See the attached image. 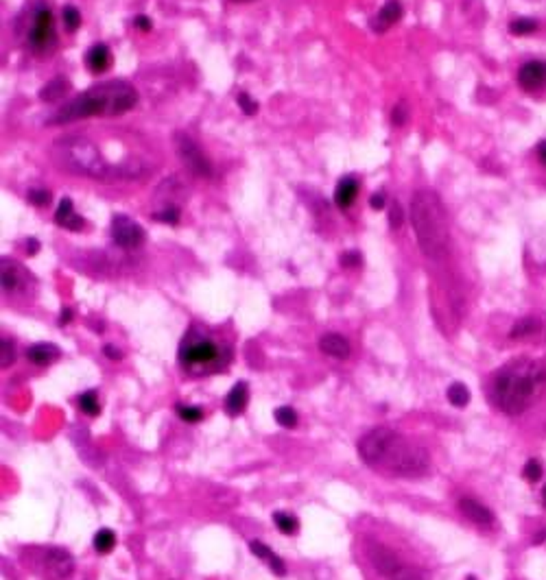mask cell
<instances>
[{"label": "cell", "mask_w": 546, "mask_h": 580, "mask_svg": "<svg viewBox=\"0 0 546 580\" xmlns=\"http://www.w3.org/2000/svg\"><path fill=\"white\" fill-rule=\"evenodd\" d=\"M365 465L393 475H422L428 469V454L389 428L370 430L359 441Z\"/></svg>", "instance_id": "6da1fadb"}, {"label": "cell", "mask_w": 546, "mask_h": 580, "mask_svg": "<svg viewBox=\"0 0 546 580\" xmlns=\"http://www.w3.org/2000/svg\"><path fill=\"white\" fill-rule=\"evenodd\" d=\"M138 92L132 83L127 81H105L92 85L72 100L48 116L46 125H68L74 120L94 118V116H120L136 107Z\"/></svg>", "instance_id": "7a4b0ae2"}, {"label": "cell", "mask_w": 546, "mask_h": 580, "mask_svg": "<svg viewBox=\"0 0 546 580\" xmlns=\"http://www.w3.org/2000/svg\"><path fill=\"white\" fill-rule=\"evenodd\" d=\"M546 367L540 360L518 358L505 365L492 384V397L507 415H520L533 406L544 393Z\"/></svg>", "instance_id": "3957f363"}, {"label": "cell", "mask_w": 546, "mask_h": 580, "mask_svg": "<svg viewBox=\"0 0 546 580\" xmlns=\"http://www.w3.org/2000/svg\"><path fill=\"white\" fill-rule=\"evenodd\" d=\"M411 225L422 253L439 260L448 249V218L437 192H415L411 199Z\"/></svg>", "instance_id": "277c9868"}, {"label": "cell", "mask_w": 546, "mask_h": 580, "mask_svg": "<svg viewBox=\"0 0 546 580\" xmlns=\"http://www.w3.org/2000/svg\"><path fill=\"white\" fill-rule=\"evenodd\" d=\"M55 158L59 160L63 169H68L74 175H85L96 179L129 177L120 169H112L92 142L81 136H68L59 140L55 144Z\"/></svg>", "instance_id": "5b68a950"}, {"label": "cell", "mask_w": 546, "mask_h": 580, "mask_svg": "<svg viewBox=\"0 0 546 580\" xmlns=\"http://www.w3.org/2000/svg\"><path fill=\"white\" fill-rule=\"evenodd\" d=\"M27 44L31 48V53L37 55V57L53 55V50L57 46L53 11H50L48 5H44V3L37 5L31 14L29 31H27Z\"/></svg>", "instance_id": "8992f818"}, {"label": "cell", "mask_w": 546, "mask_h": 580, "mask_svg": "<svg viewBox=\"0 0 546 580\" xmlns=\"http://www.w3.org/2000/svg\"><path fill=\"white\" fill-rule=\"evenodd\" d=\"M221 356H227V352L223 354L221 347L203 334H188L180 347V363L190 369L217 365L223 367L225 363H221Z\"/></svg>", "instance_id": "52a82bcc"}, {"label": "cell", "mask_w": 546, "mask_h": 580, "mask_svg": "<svg viewBox=\"0 0 546 580\" xmlns=\"http://www.w3.org/2000/svg\"><path fill=\"white\" fill-rule=\"evenodd\" d=\"M173 142H175L177 155H180L182 164L186 166L190 173L197 175V177H206V179L212 177V173H214L212 162L206 155H203V151L186 133H177Z\"/></svg>", "instance_id": "ba28073f"}, {"label": "cell", "mask_w": 546, "mask_h": 580, "mask_svg": "<svg viewBox=\"0 0 546 580\" xmlns=\"http://www.w3.org/2000/svg\"><path fill=\"white\" fill-rule=\"evenodd\" d=\"M112 238L120 249H138L145 242V229L134 218L116 214L112 218Z\"/></svg>", "instance_id": "9c48e42d"}, {"label": "cell", "mask_w": 546, "mask_h": 580, "mask_svg": "<svg viewBox=\"0 0 546 580\" xmlns=\"http://www.w3.org/2000/svg\"><path fill=\"white\" fill-rule=\"evenodd\" d=\"M518 85L525 92H540L546 87V61L533 59L520 66L518 70Z\"/></svg>", "instance_id": "30bf717a"}, {"label": "cell", "mask_w": 546, "mask_h": 580, "mask_svg": "<svg viewBox=\"0 0 546 580\" xmlns=\"http://www.w3.org/2000/svg\"><path fill=\"white\" fill-rule=\"evenodd\" d=\"M44 563H46V574L55 580L68 578L74 570V559L70 557V552L61 550V548H46Z\"/></svg>", "instance_id": "8fae6325"}, {"label": "cell", "mask_w": 546, "mask_h": 580, "mask_svg": "<svg viewBox=\"0 0 546 580\" xmlns=\"http://www.w3.org/2000/svg\"><path fill=\"white\" fill-rule=\"evenodd\" d=\"M402 14H404V9L398 0H389V3H385L383 7H380V11L372 18L370 27H372L374 33H387L393 24L400 22Z\"/></svg>", "instance_id": "7c38bea8"}, {"label": "cell", "mask_w": 546, "mask_h": 580, "mask_svg": "<svg viewBox=\"0 0 546 580\" xmlns=\"http://www.w3.org/2000/svg\"><path fill=\"white\" fill-rule=\"evenodd\" d=\"M370 559H372V563H374V567L376 570L383 574V576H393L396 574L398 570H400V561H398V557L396 554H393L389 548H385V546H380V544H374V546H370Z\"/></svg>", "instance_id": "4fadbf2b"}, {"label": "cell", "mask_w": 546, "mask_h": 580, "mask_svg": "<svg viewBox=\"0 0 546 580\" xmlns=\"http://www.w3.org/2000/svg\"><path fill=\"white\" fill-rule=\"evenodd\" d=\"M55 223L63 229H68V231H81L85 221H83V216H79L77 212H74V203L70 197H63L57 205V210H55Z\"/></svg>", "instance_id": "5bb4252c"}, {"label": "cell", "mask_w": 546, "mask_h": 580, "mask_svg": "<svg viewBox=\"0 0 546 580\" xmlns=\"http://www.w3.org/2000/svg\"><path fill=\"white\" fill-rule=\"evenodd\" d=\"M0 275H3V290L5 292H16L18 288H22L24 279H27V273H24V268L9 260V257H3V262H0Z\"/></svg>", "instance_id": "9a60e30c"}, {"label": "cell", "mask_w": 546, "mask_h": 580, "mask_svg": "<svg viewBox=\"0 0 546 580\" xmlns=\"http://www.w3.org/2000/svg\"><path fill=\"white\" fill-rule=\"evenodd\" d=\"M247 402H249V391H247V382H236L230 393H227L225 397V410H227V415L230 417H236L240 415L245 408H247Z\"/></svg>", "instance_id": "2e32d148"}, {"label": "cell", "mask_w": 546, "mask_h": 580, "mask_svg": "<svg viewBox=\"0 0 546 580\" xmlns=\"http://www.w3.org/2000/svg\"><path fill=\"white\" fill-rule=\"evenodd\" d=\"M85 66H87V70L94 72V74H103L105 70H109V66H112L109 48L105 44L90 46V50H87V55H85Z\"/></svg>", "instance_id": "e0dca14e"}, {"label": "cell", "mask_w": 546, "mask_h": 580, "mask_svg": "<svg viewBox=\"0 0 546 580\" xmlns=\"http://www.w3.org/2000/svg\"><path fill=\"white\" fill-rule=\"evenodd\" d=\"M319 350L333 358H341L346 360L352 352V347L348 343L346 336H341V334H324L319 339Z\"/></svg>", "instance_id": "ac0fdd59"}, {"label": "cell", "mask_w": 546, "mask_h": 580, "mask_svg": "<svg viewBox=\"0 0 546 580\" xmlns=\"http://www.w3.org/2000/svg\"><path fill=\"white\" fill-rule=\"evenodd\" d=\"M459 508H461V513L465 515L470 522H474V524H479V526H492V524H494L492 511H490L487 506H483V504H479L476 500H470V497L461 500V502H459Z\"/></svg>", "instance_id": "d6986e66"}, {"label": "cell", "mask_w": 546, "mask_h": 580, "mask_svg": "<svg viewBox=\"0 0 546 580\" xmlns=\"http://www.w3.org/2000/svg\"><path fill=\"white\" fill-rule=\"evenodd\" d=\"M359 195V182L354 177H344V179H339V184L335 188V203H337V208L341 210H348L350 205L354 203V199H357Z\"/></svg>", "instance_id": "ffe728a7"}, {"label": "cell", "mask_w": 546, "mask_h": 580, "mask_svg": "<svg viewBox=\"0 0 546 580\" xmlns=\"http://www.w3.org/2000/svg\"><path fill=\"white\" fill-rule=\"evenodd\" d=\"M59 354H61L59 347L53 345V343H35L27 350V358L37 367H46L50 363H55V360L59 358Z\"/></svg>", "instance_id": "44dd1931"}, {"label": "cell", "mask_w": 546, "mask_h": 580, "mask_svg": "<svg viewBox=\"0 0 546 580\" xmlns=\"http://www.w3.org/2000/svg\"><path fill=\"white\" fill-rule=\"evenodd\" d=\"M68 92H70V81L63 79V76H57V79L48 81L40 89V98L44 103H57V100H61L63 96H66Z\"/></svg>", "instance_id": "7402d4cb"}, {"label": "cell", "mask_w": 546, "mask_h": 580, "mask_svg": "<svg viewBox=\"0 0 546 580\" xmlns=\"http://www.w3.org/2000/svg\"><path fill=\"white\" fill-rule=\"evenodd\" d=\"M538 330H540V321L533 319V316H525L512 327L510 336L512 339H523V336H531V334H536Z\"/></svg>", "instance_id": "603a6c76"}, {"label": "cell", "mask_w": 546, "mask_h": 580, "mask_svg": "<svg viewBox=\"0 0 546 580\" xmlns=\"http://www.w3.org/2000/svg\"><path fill=\"white\" fill-rule=\"evenodd\" d=\"M92 544H94V550L98 554H107V552L114 550V546H116V535H114L109 528H101V530L94 535Z\"/></svg>", "instance_id": "cb8c5ba5"}, {"label": "cell", "mask_w": 546, "mask_h": 580, "mask_svg": "<svg viewBox=\"0 0 546 580\" xmlns=\"http://www.w3.org/2000/svg\"><path fill=\"white\" fill-rule=\"evenodd\" d=\"M448 402L456 408H463L470 404V391H468V386L461 384V382H454L448 386Z\"/></svg>", "instance_id": "d4e9b609"}, {"label": "cell", "mask_w": 546, "mask_h": 580, "mask_svg": "<svg viewBox=\"0 0 546 580\" xmlns=\"http://www.w3.org/2000/svg\"><path fill=\"white\" fill-rule=\"evenodd\" d=\"M79 408L85 412L87 417H96L98 412H101V406H98V397L94 391H85L79 395Z\"/></svg>", "instance_id": "484cf974"}, {"label": "cell", "mask_w": 546, "mask_h": 580, "mask_svg": "<svg viewBox=\"0 0 546 580\" xmlns=\"http://www.w3.org/2000/svg\"><path fill=\"white\" fill-rule=\"evenodd\" d=\"M536 31H538V22L531 20V18H518V20H514L510 24V33L518 35V37L531 35V33H536Z\"/></svg>", "instance_id": "4316f807"}, {"label": "cell", "mask_w": 546, "mask_h": 580, "mask_svg": "<svg viewBox=\"0 0 546 580\" xmlns=\"http://www.w3.org/2000/svg\"><path fill=\"white\" fill-rule=\"evenodd\" d=\"M273 522H275L277 528H280V533H284V535H295L297 528H300V522L288 513H275Z\"/></svg>", "instance_id": "83f0119b"}, {"label": "cell", "mask_w": 546, "mask_h": 580, "mask_svg": "<svg viewBox=\"0 0 546 580\" xmlns=\"http://www.w3.org/2000/svg\"><path fill=\"white\" fill-rule=\"evenodd\" d=\"M61 20L66 24L68 31H77L81 27V14H79V9L72 5H66L61 9Z\"/></svg>", "instance_id": "f1b7e54d"}, {"label": "cell", "mask_w": 546, "mask_h": 580, "mask_svg": "<svg viewBox=\"0 0 546 580\" xmlns=\"http://www.w3.org/2000/svg\"><path fill=\"white\" fill-rule=\"evenodd\" d=\"M275 421L282 425V428H295L297 425V412L291 406H280L275 410Z\"/></svg>", "instance_id": "f546056e"}, {"label": "cell", "mask_w": 546, "mask_h": 580, "mask_svg": "<svg viewBox=\"0 0 546 580\" xmlns=\"http://www.w3.org/2000/svg\"><path fill=\"white\" fill-rule=\"evenodd\" d=\"M175 410H177V415H180L184 421H188V423H197V421H201L203 419V410L201 408H197V406H184V404H177L175 406Z\"/></svg>", "instance_id": "4dcf8cb0"}, {"label": "cell", "mask_w": 546, "mask_h": 580, "mask_svg": "<svg viewBox=\"0 0 546 580\" xmlns=\"http://www.w3.org/2000/svg\"><path fill=\"white\" fill-rule=\"evenodd\" d=\"M391 580H428V576L417 570V567H400V570L391 576Z\"/></svg>", "instance_id": "1f68e13d"}, {"label": "cell", "mask_w": 546, "mask_h": 580, "mask_svg": "<svg viewBox=\"0 0 546 580\" xmlns=\"http://www.w3.org/2000/svg\"><path fill=\"white\" fill-rule=\"evenodd\" d=\"M0 347H3V356H0V367L7 369V367L14 365V360H16L14 343H11L9 339H3V341H0Z\"/></svg>", "instance_id": "d6a6232c"}, {"label": "cell", "mask_w": 546, "mask_h": 580, "mask_svg": "<svg viewBox=\"0 0 546 580\" xmlns=\"http://www.w3.org/2000/svg\"><path fill=\"white\" fill-rule=\"evenodd\" d=\"M523 475H525V480H529V482H538V480L542 478V465H540V460L529 458L527 465H525V469H523Z\"/></svg>", "instance_id": "836d02e7"}, {"label": "cell", "mask_w": 546, "mask_h": 580, "mask_svg": "<svg viewBox=\"0 0 546 580\" xmlns=\"http://www.w3.org/2000/svg\"><path fill=\"white\" fill-rule=\"evenodd\" d=\"M154 218H156V221H160V223H167V225H177V223H180V210H177V208H164L162 212H156Z\"/></svg>", "instance_id": "e575fe53"}, {"label": "cell", "mask_w": 546, "mask_h": 580, "mask_svg": "<svg viewBox=\"0 0 546 580\" xmlns=\"http://www.w3.org/2000/svg\"><path fill=\"white\" fill-rule=\"evenodd\" d=\"M236 100H238V107L243 109L245 116H253V114L258 111V103L253 100L247 92H240V94L236 96Z\"/></svg>", "instance_id": "d590c367"}, {"label": "cell", "mask_w": 546, "mask_h": 580, "mask_svg": "<svg viewBox=\"0 0 546 580\" xmlns=\"http://www.w3.org/2000/svg\"><path fill=\"white\" fill-rule=\"evenodd\" d=\"M27 199H29L33 205H37V208H44L46 203H50V192L44 190V188H33V190H29Z\"/></svg>", "instance_id": "8d00e7d4"}, {"label": "cell", "mask_w": 546, "mask_h": 580, "mask_svg": "<svg viewBox=\"0 0 546 580\" xmlns=\"http://www.w3.org/2000/svg\"><path fill=\"white\" fill-rule=\"evenodd\" d=\"M402 223H404L402 208H400L398 201H393L391 208H389V225H391V229H398V227H402Z\"/></svg>", "instance_id": "74e56055"}, {"label": "cell", "mask_w": 546, "mask_h": 580, "mask_svg": "<svg viewBox=\"0 0 546 580\" xmlns=\"http://www.w3.org/2000/svg\"><path fill=\"white\" fill-rule=\"evenodd\" d=\"M406 120H409V111H406V105H404V103H398V105L393 107V111H391V122L400 127Z\"/></svg>", "instance_id": "f35d334b"}, {"label": "cell", "mask_w": 546, "mask_h": 580, "mask_svg": "<svg viewBox=\"0 0 546 580\" xmlns=\"http://www.w3.org/2000/svg\"><path fill=\"white\" fill-rule=\"evenodd\" d=\"M249 550H251V554H256L258 559H269L271 557V548L269 546H264L262 541H249Z\"/></svg>", "instance_id": "ab89813d"}, {"label": "cell", "mask_w": 546, "mask_h": 580, "mask_svg": "<svg viewBox=\"0 0 546 580\" xmlns=\"http://www.w3.org/2000/svg\"><path fill=\"white\" fill-rule=\"evenodd\" d=\"M269 561V567H271V572L275 574V576H284L286 574V567H284V561L280 559V557H275V554L271 552V557L266 559Z\"/></svg>", "instance_id": "60d3db41"}, {"label": "cell", "mask_w": 546, "mask_h": 580, "mask_svg": "<svg viewBox=\"0 0 546 580\" xmlns=\"http://www.w3.org/2000/svg\"><path fill=\"white\" fill-rule=\"evenodd\" d=\"M341 264L348 266V268H354V266H359L361 264V253L359 251H348L341 255Z\"/></svg>", "instance_id": "b9f144b4"}, {"label": "cell", "mask_w": 546, "mask_h": 580, "mask_svg": "<svg viewBox=\"0 0 546 580\" xmlns=\"http://www.w3.org/2000/svg\"><path fill=\"white\" fill-rule=\"evenodd\" d=\"M370 205H372V210H383L385 208V195H383V192H376V195H372Z\"/></svg>", "instance_id": "7bdbcfd3"}, {"label": "cell", "mask_w": 546, "mask_h": 580, "mask_svg": "<svg viewBox=\"0 0 546 580\" xmlns=\"http://www.w3.org/2000/svg\"><path fill=\"white\" fill-rule=\"evenodd\" d=\"M134 24H136V27L140 29V31H145V33L151 31V27H154V24H151V20H149L147 16H136Z\"/></svg>", "instance_id": "ee69618b"}, {"label": "cell", "mask_w": 546, "mask_h": 580, "mask_svg": "<svg viewBox=\"0 0 546 580\" xmlns=\"http://www.w3.org/2000/svg\"><path fill=\"white\" fill-rule=\"evenodd\" d=\"M103 352H105V356H107L109 360H120V358H123V354H120L114 345H105Z\"/></svg>", "instance_id": "f6af8a7d"}, {"label": "cell", "mask_w": 546, "mask_h": 580, "mask_svg": "<svg viewBox=\"0 0 546 580\" xmlns=\"http://www.w3.org/2000/svg\"><path fill=\"white\" fill-rule=\"evenodd\" d=\"M70 319H72V310H70V308H63L61 314H59V325L70 323Z\"/></svg>", "instance_id": "bcb514c9"}, {"label": "cell", "mask_w": 546, "mask_h": 580, "mask_svg": "<svg viewBox=\"0 0 546 580\" xmlns=\"http://www.w3.org/2000/svg\"><path fill=\"white\" fill-rule=\"evenodd\" d=\"M536 153H538V160H540V162H542V164L546 166V140H542V142H540V144H538V151H536Z\"/></svg>", "instance_id": "7dc6e473"}, {"label": "cell", "mask_w": 546, "mask_h": 580, "mask_svg": "<svg viewBox=\"0 0 546 580\" xmlns=\"http://www.w3.org/2000/svg\"><path fill=\"white\" fill-rule=\"evenodd\" d=\"M37 249H40V242H37L35 238H29V240H27V253H29V255H35Z\"/></svg>", "instance_id": "c3c4849f"}, {"label": "cell", "mask_w": 546, "mask_h": 580, "mask_svg": "<svg viewBox=\"0 0 546 580\" xmlns=\"http://www.w3.org/2000/svg\"><path fill=\"white\" fill-rule=\"evenodd\" d=\"M544 541H546V530H542L536 539H533V544H544Z\"/></svg>", "instance_id": "681fc988"}, {"label": "cell", "mask_w": 546, "mask_h": 580, "mask_svg": "<svg viewBox=\"0 0 546 580\" xmlns=\"http://www.w3.org/2000/svg\"><path fill=\"white\" fill-rule=\"evenodd\" d=\"M542 502H544V506H546V486H544V491H542Z\"/></svg>", "instance_id": "f907efd6"}, {"label": "cell", "mask_w": 546, "mask_h": 580, "mask_svg": "<svg viewBox=\"0 0 546 580\" xmlns=\"http://www.w3.org/2000/svg\"><path fill=\"white\" fill-rule=\"evenodd\" d=\"M232 3H251V0H232Z\"/></svg>", "instance_id": "816d5d0a"}, {"label": "cell", "mask_w": 546, "mask_h": 580, "mask_svg": "<svg viewBox=\"0 0 546 580\" xmlns=\"http://www.w3.org/2000/svg\"><path fill=\"white\" fill-rule=\"evenodd\" d=\"M465 580H476V578H474V576H468Z\"/></svg>", "instance_id": "f5cc1de1"}]
</instances>
